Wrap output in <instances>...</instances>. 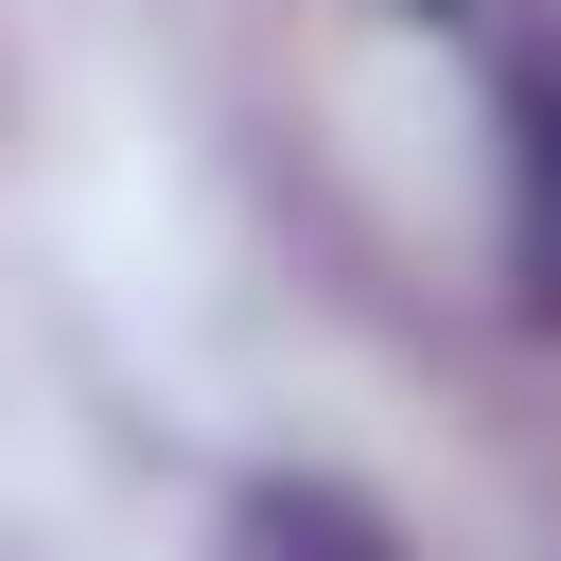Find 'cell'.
Instances as JSON below:
<instances>
[{"label": "cell", "instance_id": "cell-1", "mask_svg": "<svg viewBox=\"0 0 561 561\" xmlns=\"http://www.w3.org/2000/svg\"><path fill=\"white\" fill-rule=\"evenodd\" d=\"M491 123H508V298L561 333V18L491 53Z\"/></svg>", "mask_w": 561, "mask_h": 561}, {"label": "cell", "instance_id": "cell-3", "mask_svg": "<svg viewBox=\"0 0 561 561\" xmlns=\"http://www.w3.org/2000/svg\"><path fill=\"white\" fill-rule=\"evenodd\" d=\"M403 18H456V0H403Z\"/></svg>", "mask_w": 561, "mask_h": 561}, {"label": "cell", "instance_id": "cell-2", "mask_svg": "<svg viewBox=\"0 0 561 561\" xmlns=\"http://www.w3.org/2000/svg\"><path fill=\"white\" fill-rule=\"evenodd\" d=\"M228 561H403V543H386V508H368V491L280 473V491H245V508H228Z\"/></svg>", "mask_w": 561, "mask_h": 561}]
</instances>
